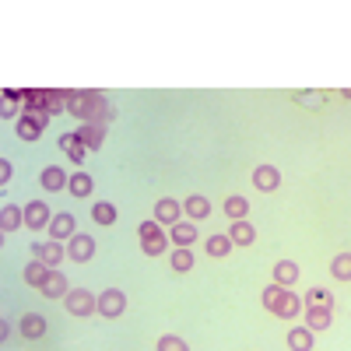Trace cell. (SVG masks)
Listing matches in <instances>:
<instances>
[{
  "label": "cell",
  "mask_w": 351,
  "mask_h": 351,
  "mask_svg": "<svg viewBox=\"0 0 351 351\" xmlns=\"http://www.w3.org/2000/svg\"><path fill=\"white\" fill-rule=\"evenodd\" d=\"M67 112L77 116L81 123H102L106 99H102L99 92H71V95H67Z\"/></svg>",
  "instance_id": "1"
},
{
  "label": "cell",
  "mask_w": 351,
  "mask_h": 351,
  "mask_svg": "<svg viewBox=\"0 0 351 351\" xmlns=\"http://www.w3.org/2000/svg\"><path fill=\"white\" fill-rule=\"evenodd\" d=\"M64 306L71 316H92V313H99V295H92L88 288H71Z\"/></svg>",
  "instance_id": "2"
},
{
  "label": "cell",
  "mask_w": 351,
  "mask_h": 351,
  "mask_svg": "<svg viewBox=\"0 0 351 351\" xmlns=\"http://www.w3.org/2000/svg\"><path fill=\"white\" fill-rule=\"evenodd\" d=\"M46 123H49V112H25L21 120H18V127H14V134L21 137V141H39L43 137V130H46Z\"/></svg>",
  "instance_id": "3"
},
{
  "label": "cell",
  "mask_w": 351,
  "mask_h": 351,
  "mask_svg": "<svg viewBox=\"0 0 351 351\" xmlns=\"http://www.w3.org/2000/svg\"><path fill=\"white\" fill-rule=\"evenodd\" d=\"M127 313V295L120 288H106L102 295H99V316L106 319H116V316H123Z\"/></svg>",
  "instance_id": "4"
},
{
  "label": "cell",
  "mask_w": 351,
  "mask_h": 351,
  "mask_svg": "<svg viewBox=\"0 0 351 351\" xmlns=\"http://www.w3.org/2000/svg\"><path fill=\"white\" fill-rule=\"evenodd\" d=\"M56 215H49V208L43 200H32V204H25V228H32V232H43L53 225Z\"/></svg>",
  "instance_id": "5"
},
{
  "label": "cell",
  "mask_w": 351,
  "mask_h": 351,
  "mask_svg": "<svg viewBox=\"0 0 351 351\" xmlns=\"http://www.w3.org/2000/svg\"><path fill=\"white\" fill-rule=\"evenodd\" d=\"M32 253H36V260H43L46 267H60V260L67 256V243H56V239H49V243H36L32 246Z\"/></svg>",
  "instance_id": "6"
},
{
  "label": "cell",
  "mask_w": 351,
  "mask_h": 351,
  "mask_svg": "<svg viewBox=\"0 0 351 351\" xmlns=\"http://www.w3.org/2000/svg\"><path fill=\"white\" fill-rule=\"evenodd\" d=\"M74 236H77V218L71 211H60L53 218V225H49V239L64 243V239H74Z\"/></svg>",
  "instance_id": "7"
},
{
  "label": "cell",
  "mask_w": 351,
  "mask_h": 351,
  "mask_svg": "<svg viewBox=\"0 0 351 351\" xmlns=\"http://www.w3.org/2000/svg\"><path fill=\"white\" fill-rule=\"evenodd\" d=\"M67 256H71L74 263H88V260L95 256V239L84 236V232H77V236L67 243Z\"/></svg>",
  "instance_id": "8"
},
{
  "label": "cell",
  "mask_w": 351,
  "mask_h": 351,
  "mask_svg": "<svg viewBox=\"0 0 351 351\" xmlns=\"http://www.w3.org/2000/svg\"><path fill=\"white\" fill-rule=\"evenodd\" d=\"M180 215H183V204L172 200V197H162V200L155 204V221H158V225H169V228H172L176 221H183Z\"/></svg>",
  "instance_id": "9"
},
{
  "label": "cell",
  "mask_w": 351,
  "mask_h": 351,
  "mask_svg": "<svg viewBox=\"0 0 351 351\" xmlns=\"http://www.w3.org/2000/svg\"><path fill=\"white\" fill-rule=\"evenodd\" d=\"M253 186L263 190V193H274V190L281 186V172H278L274 165H256V169H253Z\"/></svg>",
  "instance_id": "10"
},
{
  "label": "cell",
  "mask_w": 351,
  "mask_h": 351,
  "mask_svg": "<svg viewBox=\"0 0 351 351\" xmlns=\"http://www.w3.org/2000/svg\"><path fill=\"white\" fill-rule=\"evenodd\" d=\"M169 243H176L180 250H190V246L197 243V225H193V221H176V225L169 228Z\"/></svg>",
  "instance_id": "11"
},
{
  "label": "cell",
  "mask_w": 351,
  "mask_h": 351,
  "mask_svg": "<svg viewBox=\"0 0 351 351\" xmlns=\"http://www.w3.org/2000/svg\"><path fill=\"white\" fill-rule=\"evenodd\" d=\"M295 281H299V263H295V260H278V263H274V285L295 288Z\"/></svg>",
  "instance_id": "12"
},
{
  "label": "cell",
  "mask_w": 351,
  "mask_h": 351,
  "mask_svg": "<svg viewBox=\"0 0 351 351\" xmlns=\"http://www.w3.org/2000/svg\"><path fill=\"white\" fill-rule=\"evenodd\" d=\"M43 295L46 299H67V291H71V285H67V278L60 274V271H49V278L43 281Z\"/></svg>",
  "instance_id": "13"
},
{
  "label": "cell",
  "mask_w": 351,
  "mask_h": 351,
  "mask_svg": "<svg viewBox=\"0 0 351 351\" xmlns=\"http://www.w3.org/2000/svg\"><path fill=\"white\" fill-rule=\"evenodd\" d=\"M77 137L84 141L88 155H92V152H99V148H102V141H106V123H84V127L77 130Z\"/></svg>",
  "instance_id": "14"
},
{
  "label": "cell",
  "mask_w": 351,
  "mask_h": 351,
  "mask_svg": "<svg viewBox=\"0 0 351 351\" xmlns=\"http://www.w3.org/2000/svg\"><path fill=\"white\" fill-rule=\"evenodd\" d=\"M25 225V208H18V204H4V208H0V228L8 232H18Z\"/></svg>",
  "instance_id": "15"
},
{
  "label": "cell",
  "mask_w": 351,
  "mask_h": 351,
  "mask_svg": "<svg viewBox=\"0 0 351 351\" xmlns=\"http://www.w3.org/2000/svg\"><path fill=\"white\" fill-rule=\"evenodd\" d=\"M334 324V309H324V306H306V327L309 330H327Z\"/></svg>",
  "instance_id": "16"
},
{
  "label": "cell",
  "mask_w": 351,
  "mask_h": 351,
  "mask_svg": "<svg viewBox=\"0 0 351 351\" xmlns=\"http://www.w3.org/2000/svg\"><path fill=\"white\" fill-rule=\"evenodd\" d=\"M39 183H43L49 193H56V190H64L71 180H67V172H64L60 165H46V169H43V176H39Z\"/></svg>",
  "instance_id": "17"
},
{
  "label": "cell",
  "mask_w": 351,
  "mask_h": 351,
  "mask_svg": "<svg viewBox=\"0 0 351 351\" xmlns=\"http://www.w3.org/2000/svg\"><path fill=\"white\" fill-rule=\"evenodd\" d=\"M183 211L190 215V221H200V218H208V215H211V200H208V197H200V193H193V197L183 200Z\"/></svg>",
  "instance_id": "18"
},
{
  "label": "cell",
  "mask_w": 351,
  "mask_h": 351,
  "mask_svg": "<svg viewBox=\"0 0 351 351\" xmlns=\"http://www.w3.org/2000/svg\"><path fill=\"white\" fill-rule=\"evenodd\" d=\"M60 152L71 155V162H84V158H88V148H84V141H81L77 134H64V137H60Z\"/></svg>",
  "instance_id": "19"
},
{
  "label": "cell",
  "mask_w": 351,
  "mask_h": 351,
  "mask_svg": "<svg viewBox=\"0 0 351 351\" xmlns=\"http://www.w3.org/2000/svg\"><path fill=\"white\" fill-rule=\"evenodd\" d=\"M228 239L236 243V246H253V239H256V228H253L250 221H232V228H228Z\"/></svg>",
  "instance_id": "20"
},
{
  "label": "cell",
  "mask_w": 351,
  "mask_h": 351,
  "mask_svg": "<svg viewBox=\"0 0 351 351\" xmlns=\"http://www.w3.org/2000/svg\"><path fill=\"white\" fill-rule=\"evenodd\" d=\"M285 295H288V288H281V285H267V288H263V295H260V302H263V309H267V313L278 316Z\"/></svg>",
  "instance_id": "21"
},
{
  "label": "cell",
  "mask_w": 351,
  "mask_h": 351,
  "mask_svg": "<svg viewBox=\"0 0 351 351\" xmlns=\"http://www.w3.org/2000/svg\"><path fill=\"white\" fill-rule=\"evenodd\" d=\"M288 348L291 351H313V330L309 327H291L288 330Z\"/></svg>",
  "instance_id": "22"
},
{
  "label": "cell",
  "mask_w": 351,
  "mask_h": 351,
  "mask_svg": "<svg viewBox=\"0 0 351 351\" xmlns=\"http://www.w3.org/2000/svg\"><path fill=\"white\" fill-rule=\"evenodd\" d=\"M21 334L32 337V341L43 337V334H46V319H43L39 313H25V316H21Z\"/></svg>",
  "instance_id": "23"
},
{
  "label": "cell",
  "mask_w": 351,
  "mask_h": 351,
  "mask_svg": "<svg viewBox=\"0 0 351 351\" xmlns=\"http://www.w3.org/2000/svg\"><path fill=\"white\" fill-rule=\"evenodd\" d=\"M49 271H53V267H46L43 260H32V263H28V267H25V285H32V288H43V281L49 278Z\"/></svg>",
  "instance_id": "24"
},
{
  "label": "cell",
  "mask_w": 351,
  "mask_h": 351,
  "mask_svg": "<svg viewBox=\"0 0 351 351\" xmlns=\"http://www.w3.org/2000/svg\"><path fill=\"white\" fill-rule=\"evenodd\" d=\"M225 215H228L232 221H246L250 200H246V197H225Z\"/></svg>",
  "instance_id": "25"
},
{
  "label": "cell",
  "mask_w": 351,
  "mask_h": 351,
  "mask_svg": "<svg viewBox=\"0 0 351 351\" xmlns=\"http://www.w3.org/2000/svg\"><path fill=\"white\" fill-rule=\"evenodd\" d=\"M232 246H236V243H232L228 236H211L208 243H204V250H208V256H211V260L228 256V253H232Z\"/></svg>",
  "instance_id": "26"
},
{
  "label": "cell",
  "mask_w": 351,
  "mask_h": 351,
  "mask_svg": "<svg viewBox=\"0 0 351 351\" xmlns=\"http://www.w3.org/2000/svg\"><path fill=\"white\" fill-rule=\"evenodd\" d=\"M299 313H306V306H302V299L295 295V291L288 288V295H285V302H281V309H278V316L281 319H295Z\"/></svg>",
  "instance_id": "27"
},
{
  "label": "cell",
  "mask_w": 351,
  "mask_h": 351,
  "mask_svg": "<svg viewBox=\"0 0 351 351\" xmlns=\"http://www.w3.org/2000/svg\"><path fill=\"white\" fill-rule=\"evenodd\" d=\"M330 274H334L337 281H351V253H337V256L330 260Z\"/></svg>",
  "instance_id": "28"
},
{
  "label": "cell",
  "mask_w": 351,
  "mask_h": 351,
  "mask_svg": "<svg viewBox=\"0 0 351 351\" xmlns=\"http://www.w3.org/2000/svg\"><path fill=\"white\" fill-rule=\"evenodd\" d=\"M169 263H172V271L186 274V271L193 267V250H180V246H176V250H172V256H169Z\"/></svg>",
  "instance_id": "29"
},
{
  "label": "cell",
  "mask_w": 351,
  "mask_h": 351,
  "mask_svg": "<svg viewBox=\"0 0 351 351\" xmlns=\"http://www.w3.org/2000/svg\"><path fill=\"white\" fill-rule=\"evenodd\" d=\"M67 186H71L74 197H88V193H92V176H88V172H74Z\"/></svg>",
  "instance_id": "30"
},
{
  "label": "cell",
  "mask_w": 351,
  "mask_h": 351,
  "mask_svg": "<svg viewBox=\"0 0 351 351\" xmlns=\"http://www.w3.org/2000/svg\"><path fill=\"white\" fill-rule=\"evenodd\" d=\"M92 221L95 225H112L116 221V208H112V204H106V200H99L95 208H92Z\"/></svg>",
  "instance_id": "31"
},
{
  "label": "cell",
  "mask_w": 351,
  "mask_h": 351,
  "mask_svg": "<svg viewBox=\"0 0 351 351\" xmlns=\"http://www.w3.org/2000/svg\"><path fill=\"white\" fill-rule=\"evenodd\" d=\"M155 351H190V344L183 337H176V334H162L158 344H155Z\"/></svg>",
  "instance_id": "32"
},
{
  "label": "cell",
  "mask_w": 351,
  "mask_h": 351,
  "mask_svg": "<svg viewBox=\"0 0 351 351\" xmlns=\"http://www.w3.org/2000/svg\"><path fill=\"white\" fill-rule=\"evenodd\" d=\"M306 299H309V306H324V309H334V291H327V288H313Z\"/></svg>",
  "instance_id": "33"
},
{
  "label": "cell",
  "mask_w": 351,
  "mask_h": 351,
  "mask_svg": "<svg viewBox=\"0 0 351 351\" xmlns=\"http://www.w3.org/2000/svg\"><path fill=\"white\" fill-rule=\"evenodd\" d=\"M165 246H169V236H158V239H141L144 256H162V253H165Z\"/></svg>",
  "instance_id": "34"
},
{
  "label": "cell",
  "mask_w": 351,
  "mask_h": 351,
  "mask_svg": "<svg viewBox=\"0 0 351 351\" xmlns=\"http://www.w3.org/2000/svg\"><path fill=\"white\" fill-rule=\"evenodd\" d=\"M137 236H141V239H158V236H165V232H162V225L152 218V221H141V225H137Z\"/></svg>",
  "instance_id": "35"
},
{
  "label": "cell",
  "mask_w": 351,
  "mask_h": 351,
  "mask_svg": "<svg viewBox=\"0 0 351 351\" xmlns=\"http://www.w3.org/2000/svg\"><path fill=\"white\" fill-rule=\"evenodd\" d=\"M4 183H11V162L8 158L0 162V186H4Z\"/></svg>",
  "instance_id": "36"
}]
</instances>
